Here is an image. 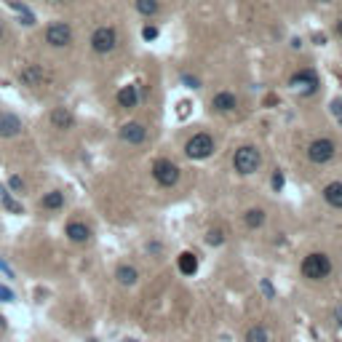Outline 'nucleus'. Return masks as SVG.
<instances>
[{"label": "nucleus", "instance_id": "obj_1", "mask_svg": "<svg viewBox=\"0 0 342 342\" xmlns=\"http://www.w3.org/2000/svg\"><path fill=\"white\" fill-rule=\"evenodd\" d=\"M331 273V260L326 254H308L305 260H302V275L310 281H321V278H326V275Z\"/></svg>", "mask_w": 342, "mask_h": 342}, {"label": "nucleus", "instance_id": "obj_2", "mask_svg": "<svg viewBox=\"0 0 342 342\" xmlns=\"http://www.w3.org/2000/svg\"><path fill=\"white\" fill-rule=\"evenodd\" d=\"M262 163V158H260V150L251 147V145H246V147H238L235 150V155H233V166L238 174H254L256 168H260Z\"/></svg>", "mask_w": 342, "mask_h": 342}, {"label": "nucleus", "instance_id": "obj_3", "mask_svg": "<svg viewBox=\"0 0 342 342\" xmlns=\"http://www.w3.org/2000/svg\"><path fill=\"white\" fill-rule=\"evenodd\" d=\"M185 153H187V158H193V160H203V158H208L214 153V139L208 137V134H193L187 139V145H185Z\"/></svg>", "mask_w": 342, "mask_h": 342}, {"label": "nucleus", "instance_id": "obj_4", "mask_svg": "<svg viewBox=\"0 0 342 342\" xmlns=\"http://www.w3.org/2000/svg\"><path fill=\"white\" fill-rule=\"evenodd\" d=\"M153 177L160 187H174L179 182V166L168 158H160L153 163Z\"/></svg>", "mask_w": 342, "mask_h": 342}, {"label": "nucleus", "instance_id": "obj_5", "mask_svg": "<svg viewBox=\"0 0 342 342\" xmlns=\"http://www.w3.org/2000/svg\"><path fill=\"white\" fill-rule=\"evenodd\" d=\"M115 46H118V32L112 30V27H99V30H94L91 49L97 51V54H110Z\"/></svg>", "mask_w": 342, "mask_h": 342}, {"label": "nucleus", "instance_id": "obj_6", "mask_svg": "<svg viewBox=\"0 0 342 342\" xmlns=\"http://www.w3.org/2000/svg\"><path fill=\"white\" fill-rule=\"evenodd\" d=\"M46 43L54 46V49H64V46H70L72 43V27L64 24V22L49 24V30H46Z\"/></svg>", "mask_w": 342, "mask_h": 342}, {"label": "nucleus", "instance_id": "obj_7", "mask_svg": "<svg viewBox=\"0 0 342 342\" xmlns=\"http://www.w3.org/2000/svg\"><path fill=\"white\" fill-rule=\"evenodd\" d=\"M334 153H337V147H334L331 139H316L308 147V158L313 160V163H326V160L334 158Z\"/></svg>", "mask_w": 342, "mask_h": 342}, {"label": "nucleus", "instance_id": "obj_8", "mask_svg": "<svg viewBox=\"0 0 342 342\" xmlns=\"http://www.w3.org/2000/svg\"><path fill=\"white\" fill-rule=\"evenodd\" d=\"M289 86H291L294 91L313 94V91H316V86H318V78H316V72H313V70H300L297 75H291Z\"/></svg>", "mask_w": 342, "mask_h": 342}, {"label": "nucleus", "instance_id": "obj_9", "mask_svg": "<svg viewBox=\"0 0 342 342\" xmlns=\"http://www.w3.org/2000/svg\"><path fill=\"white\" fill-rule=\"evenodd\" d=\"M120 139L129 142V145H142V142L147 139V129L142 126V123L131 120V123H126V126L120 129Z\"/></svg>", "mask_w": 342, "mask_h": 342}, {"label": "nucleus", "instance_id": "obj_10", "mask_svg": "<svg viewBox=\"0 0 342 342\" xmlns=\"http://www.w3.org/2000/svg\"><path fill=\"white\" fill-rule=\"evenodd\" d=\"M22 134V120L11 112H0V137L3 139H11Z\"/></svg>", "mask_w": 342, "mask_h": 342}, {"label": "nucleus", "instance_id": "obj_11", "mask_svg": "<svg viewBox=\"0 0 342 342\" xmlns=\"http://www.w3.org/2000/svg\"><path fill=\"white\" fill-rule=\"evenodd\" d=\"M49 78H51V75L46 72L40 64H30V67L22 70V83L24 86H46V83H49Z\"/></svg>", "mask_w": 342, "mask_h": 342}, {"label": "nucleus", "instance_id": "obj_12", "mask_svg": "<svg viewBox=\"0 0 342 342\" xmlns=\"http://www.w3.org/2000/svg\"><path fill=\"white\" fill-rule=\"evenodd\" d=\"M235 107H238V97H235L233 91L214 94V99H211V110L214 112H233Z\"/></svg>", "mask_w": 342, "mask_h": 342}, {"label": "nucleus", "instance_id": "obj_13", "mask_svg": "<svg viewBox=\"0 0 342 342\" xmlns=\"http://www.w3.org/2000/svg\"><path fill=\"white\" fill-rule=\"evenodd\" d=\"M51 126L54 129H59V131H70L75 126V115L67 110V107H56L51 112Z\"/></svg>", "mask_w": 342, "mask_h": 342}, {"label": "nucleus", "instance_id": "obj_14", "mask_svg": "<svg viewBox=\"0 0 342 342\" xmlns=\"http://www.w3.org/2000/svg\"><path fill=\"white\" fill-rule=\"evenodd\" d=\"M67 238L72 243H86L91 238V227L86 225V222H70L67 225Z\"/></svg>", "mask_w": 342, "mask_h": 342}, {"label": "nucleus", "instance_id": "obj_15", "mask_svg": "<svg viewBox=\"0 0 342 342\" xmlns=\"http://www.w3.org/2000/svg\"><path fill=\"white\" fill-rule=\"evenodd\" d=\"M118 104H120V107H126V110H134L137 104H139L137 86H123V89L118 91Z\"/></svg>", "mask_w": 342, "mask_h": 342}, {"label": "nucleus", "instance_id": "obj_16", "mask_svg": "<svg viewBox=\"0 0 342 342\" xmlns=\"http://www.w3.org/2000/svg\"><path fill=\"white\" fill-rule=\"evenodd\" d=\"M115 278L120 286H134V283L139 281V270L134 268V265H120V268L115 270Z\"/></svg>", "mask_w": 342, "mask_h": 342}, {"label": "nucleus", "instance_id": "obj_17", "mask_svg": "<svg viewBox=\"0 0 342 342\" xmlns=\"http://www.w3.org/2000/svg\"><path fill=\"white\" fill-rule=\"evenodd\" d=\"M324 198H326L329 206L342 208V182H329V185L324 187Z\"/></svg>", "mask_w": 342, "mask_h": 342}, {"label": "nucleus", "instance_id": "obj_18", "mask_svg": "<svg viewBox=\"0 0 342 342\" xmlns=\"http://www.w3.org/2000/svg\"><path fill=\"white\" fill-rule=\"evenodd\" d=\"M177 265H179V273L193 275L198 270V256L193 251H182V254H179V260H177Z\"/></svg>", "mask_w": 342, "mask_h": 342}, {"label": "nucleus", "instance_id": "obj_19", "mask_svg": "<svg viewBox=\"0 0 342 342\" xmlns=\"http://www.w3.org/2000/svg\"><path fill=\"white\" fill-rule=\"evenodd\" d=\"M43 208H49V211H56V208L64 206V193H59V190H51V193L43 195Z\"/></svg>", "mask_w": 342, "mask_h": 342}, {"label": "nucleus", "instance_id": "obj_20", "mask_svg": "<svg viewBox=\"0 0 342 342\" xmlns=\"http://www.w3.org/2000/svg\"><path fill=\"white\" fill-rule=\"evenodd\" d=\"M8 6H11V8H16V11H19V19H22V24H24V27H32V24H35V14H32L27 6L16 3V0H8Z\"/></svg>", "mask_w": 342, "mask_h": 342}, {"label": "nucleus", "instance_id": "obj_21", "mask_svg": "<svg viewBox=\"0 0 342 342\" xmlns=\"http://www.w3.org/2000/svg\"><path fill=\"white\" fill-rule=\"evenodd\" d=\"M246 342H270V331L265 329L262 324L260 326H251L246 331Z\"/></svg>", "mask_w": 342, "mask_h": 342}, {"label": "nucleus", "instance_id": "obj_22", "mask_svg": "<svg viewBox=\"0 0 342 342\" xmlns=\"http://www.w3.org/2000/svg\"><path fill=\"white\" fill-rule=\"evenodd\" d=\"M243 222L249 227H262L265 225V211L262 208H249V211L243 214Z\"/></svg>", "mask_w": 342, "mask_h": 342}, {"label": "nucleus", "instance_id": "obj_23", "mask_svg": "<svg viewBox=\"0 0 342 342\" xmlns=\"http://www.w3.org/2000/svg\"><path fill=\"white\" fill-rule=\"evenodd\" d=\"M137 11L145 14V16L158 14V0H137Z\"/></svg>", "mask_w": 342, "mask_h": 342}, {"label": "nucleus", "instance_id": "obj_24", "mask_svg": "<svg viewBox=\"0 0 342 342\" xmlns=\"http://www.w3.org/2000/svg\"><path fill=\"white\" fill-rule=\"evenodd\" d=\"M206 243H208V246H220V243H225V233L220 230V227L208 230V233H206Z\"/></svg>", "mask_w": 342, "mask_h": 342}, {"label": "nucleus", "instance_id": "obj_25", "mask_svg": "<svg viewBox=\"0 0 342 342\" xmlns=\"http://www.w3.org/2000/svg\"><path fill=\"white\" fill-rule=\"evenodd\" d=\"M0 190H3V187H0ZM3 203H6L8 208H11V211H14V214H22V206H19V203L14 201V198H11V195H8V193H6V190H3Z\"/></svg>", "mask_w": 342, "mask_h": 342}, {"label": "nucleus", "instance_id": "obj_26", "mask_svg": "<svg viewBox=\"0 0 342 342\" xmlns=\"http://www.w3.org/2000/svg\"><path fill=\"white\" fill-rule=\"evenodd\" d=\"M142 37H145V40H155L158 30H155V27H145V30H142Z\"/></svg>", "mask_w": 342, "mask_h": 342}, {"label": "nucleus", "instance_id": "obj_27", "mask_svg": "<svg viewBox=\"0 0 342 342\" xmlns=\"http://www.w3.org/2000/svg\"><path fill=\"white\" fill-rule=\"evenodd\" d=\"M8 185H11V187L16 190V193H22V190H24V182H22V177H11V179H8Z\"/></svg>", "mask_w": 342, "mask_h": 342}, {"label": "nucleus", "instance_id": "obj_28", "mask_svg": "<svg viewBox=\"0 0 342 342\" xmlns=\"http://www.w3.org/2000/svg\"><path fill=\"white\" fill-rule=\"evenodd\" d=\"M260 286H262L265 294H268V300H275V291H273V286H270V281H262Z\"/></svg>", "mask_w": 342, "mask_h": 342}, {"label": "nucleus", "instance_id": "obj_29", "mask_svg": "<svg viewBox=\"0 0 342 342\" xmlns=\"http://www.w3.org/2000/svg\"><path fill=\"white\" fill-rule=\"evenodd\" d=\"M0 300H3V302H11V300H14V291L6 289V286H0Z\"/></svg>", "mask_w": 342, "mask_h": 342}, {"label": "nucleus", "instance_id": "obj_30", "mask_svg": "<svg viewBox=\"0 0 342 342\" xmlns=\"http://www.w3.org/2000/svg\"><path fill=\"white\" fill-rule=\"evenodd\" d=\"M273 187H275V190L283 187V174H281V171H275V174H273Z\"/></svg>", "mask_w": 342, "mask_h": 342}, {"label": "nucleus", "instance_id": "obj_31", "mask_svg": "<svg viewBox=\"0 0 342 342\" xmlns=\"http://www.w3.org/2000/svg\"><path fill=\"white\" fill-rule=\"evenodd\" d=\"M182 83L187 89H198V78H190V75H182Z\"/></svg>", "mask_w": 342, "mask_h": 342}, {"label": "nucleus", "instance_id": "obj_32", "mask_svg": "<svg viewBox=\"0 0 342 342\" xmlns=\"http://www.w3.org/2000/svg\"><path fill=\"white\" fill-rule=\"evenodd\" d=\"M334 318H337V324L342 326V308H337V310H334Z\"/></svg>", "mask_w": 342, "mask_h": 342}, {"label": "nucleus", "instance_id": "obj_33", "mask_svg": "<svg viewBox=\"0 0 342 342\" xmlns=\"http://www.w3.org/2000/svg\"><path fill=\"white\" fill-rule=\"evenodd\" d=\"M334 112H337V115H342V102H334Z\"/></svg>", "mask_w": 342, "mask_h": 342}, {"label": "nucleus", "instance_id": "obj_34", "mask_svg": "<svg viewBox=\"0 0 342 342\" xmlns=\"http://www.w3.org/2000/svg\"><path fill=\"white\" fill-rule=\"evenodd\" d=\"M337 35L342 37V19H339V22H337Z\"/></svg>", "mask_w": 342, "mask_h": 342}, {"label": "nucleus", "instance_id": "obj_35", "mask_svg": "<svg viewBox=\"0 0 342 342\" xmlns=\"http://www.w3.org/2000/svg\"><path fill=\"white\" fill-rule=\"evenodd\" d=\"M54 3H67V0H54Z\"/></svg>", "mask_w": 342, "mask_h": 342}, {"label": "nucleus", "instance_id": "obj_36", "mask_svg": "<svg viewBox=\"0 0 342 342\" xmlns=\"http://www.w3.org/2000/svg\"><path fill=\"white\" fill-rule=\"evenodd\" d=\"M0 35H3V27H0Z\"/></svg>", "mask_w": 342, "mask_h": 342}, {"label": "nucleus", "instance_id": "obj_37", "mask_svg": "<svg viewBox=\"0 0 342 342\" xmlns=\"http://www.w3.org/2000/svg\"><path fill=\"white\" fill-rule=\"evenodd\" d=\"M339 123H342V115H339Z\"/></svg>", "mask_w": 342, "mask_h": 342}]
</instances>
